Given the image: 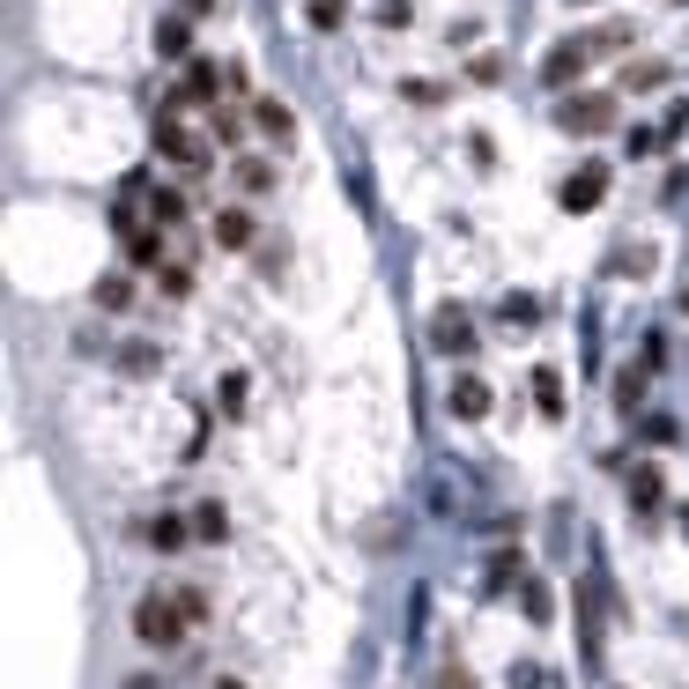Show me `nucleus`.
<instances>
[{
  "mask_svg": "<svg viewBox=\"0 0 689 689\" xmlns=\"http://www.w3.org/2000/svg\"><path fill=\"white\" fill-rule=\"evenodd\" d=\"M400 97H408V104H422V112H430V104H445V90H438V82H408Z\"/></svg>",
  "mask_w": 689,
  "mask_h": 689,
  "instance_id": "nucleus-30",
  "label": "nucleus"
},
{
  "mask_svg": "<svg viewBox=\"0 0 689 689\" xmlns=\"http://www.w3.org/2000/svg\"><path fill=\"white\" fill-rule=\"evenodd\" d=\"M534 408H542V416H564V370H534Z\"/></svg>",
  "mask_w": 689,
  "mask_h": 689,
  "instance_id": "nucleus-18",
  "label": "nucleus"
},
{
  "mask_svg": "<svg viewBox=\"0 0 689 689\" xmlns=\"http://www.w3.org/2000/svg\"><path fill=\"white\" fill-rule=\"evenodd\" d=\"M660 142H667L660 126H630V142H623V148H630V156H653V148H660Z\"/></svg>",
  "mask_w": 689,
  "mask_h": 689,
  "instance_id": "nucleus-29",
  "label": "nucleus"
},
{
  "mask_svg": "<svg viewBox=\"0 0 689 689\" xmlns=\"http://www.w3.org/2000/svg\"><path fill=\"white\" fill-rule=\"evenodd\" d=\"M148 222H156V230H178V222H186V194H178V186H156V194H148Z\"/></svg>",
  "mask_w": 689,
  "mask_h": 689,
  "instance_id": "nucleus-13",
  "label": "nucleus"
},
{
  "mask_svg": "<svg viewBox=\"0 0 689 689\" xmlns=\"http://www.w3.org/2000/svg\"><path fill=\"white\" fill-rule=\"evenodd\" d=\"M556 126L578 134V142L608 134L616 126V90H571V97H556Z\"/></svg>",
  "mask_w": 689,
  "mask_h": 689,
  "instance_id": "nucleus-2",
  "label": "nucleus"
},
{
  "mask_svg": "<svg viewBox=\"0 0 689 689\" xmlns=\"http://www.w3.org/2000/svg\"><path fill=\"white\" fill-rule=\"evenodd\" d=\"M186 8H194V15H208V8H216V0H186Z\"/></svg>",
  "mask_w": 689,
  "mask_h": 689,
  "instance_id": "nucleus-33",
  "label": "nucleus"
},
{
  "mask_svg": "<svg viewBox=\"0 0 689 689\" xmlns=\"http://www.w3.org/2000/svg\"><path fill=\"white\" fill-rule=\"evenodd\" d=\"M504 586H526V556H490V593Z\"/></svg>",
  "mask_w": 689,
  "mask_h": 689,
  "instance_id": "nucleus-20",
  "label": "nucleus"
},
{
  "mask_svg": "<svg viewBox=\"0 0 689 689\" xmlns=\"http://www.w3.org/2000/svg\"><path fill=\"white\" fill-rule=\"evenodd\" d=\"M222 534H230V512H222L216 497H200L194 504V542H222Z\"/></svg>",
  "mask_w": 689,
  "mask_h": 689,
  "instance_id": "nucleus-16",
  "label": "nucleus"
},
{
  "mask_svg": "<svg viewBox=\"0 0 689 689\" xmlns=\"http://www.w3.org/2000/svg\"><path fill=\"white\" fill-rule=\"evenodd\" d=\"M238 134H246V126H238V112H216V142H222V148H238Z\"/></svg>",
  "mask_w": 689,
  "mask_h": 689,
  "instance_id": "nucleus-31",
  "label": "nucleus"
},
{
  "mask_svg": "<svg viewBox=\"0 0 689 689\" xmlns=\"http://www.w3.org/2000/svg\"><path fill=\"white\" fill-rule=\"evenodd\" d=\"M252 119H260V134H268V142H296V112L282 97H260V104H252Z\"/></svg>",
  "mask_w": 689,
  "mask_h": 689,
  "instance_id": "nucleus-10",
  "label": "nucleus"
},
{
  "mask_svg": "<svg viewBox=\"0 0 689 689\" xmlns=\"http://www.w3.org/2000/svg\"><path fill=\"white\" fill-rule=\"evenodd\" d=\"M216 689H246V682H216Z\"/></svg>",
  "mask_w": 689,
  "mask_h": 689,
  "instance_id": "nucleus-34",
  "label": "nucleus"
},
{
  "mask_svg": "<svg viewBox=\"0 0 689 689\" xmlns=\"http://www.w3.org/2000/svg\"><path fill=\"white\" fill-rule=\"evenodd\" d=\"M164 296H194V268H186V260L164 268Z\"/></svg>",
  "mask_w": 689,
  "mask_h": 689,
  "instance_id": "nucleus-28",
  "label": "nucleus"
},
{
  "mask_svg": "<svg viewBox=\"0 0 689 689\" xmlns=\"http://www.w3.org/2000/svg\"><path fill=\"white\" fill-rule=\"evenodd\" d=\"M156 60H194V23H186V15H164V23H156Z\"/></svg>",
  "mask_w": 689,
  "mask_h": 689,
  "instance_id": "nucleus-9",
  "label": "nucleus"
},
{
  "mask_svg": "<svg viewBox=\"0 0 689 689\" xmlns=\"http://www.w3.org/2000/svg\"><path fill=\"white\" fill-rule=\"evenodd\" d=\"M468 82L497 90V82H504V52H474V60H468Z\"/></svg>",
  "mask_w": 689,
  "mask_h": 689,
  "instance_id": "nucleus-21",
  "label": "nucleus"
},
{
  "mask_svg": "<svg viewBox=\"0 0 689 689\" xmlns=\"http://www.w3.org/2000/svg\"><path fill=\"white\" fill-rule=\"evenodd\" d=\"M586 45H593V52H630V23H601V30H586Z\"/></svg>",
  "mask_w": 689,
  "mask_h": 689,
  "instance_id": "nucleus-23",
  "label": "nucleus"
},
{
  "mask_svg": "<svg viewBox=\"0 0 689 689\" xmlns=\"http://www.w3.org/2000/svg\"><path fill=\"white\" fill-rule=\"evenodd\" d=\"M519 608H526V623H549V586H542V578H526V586H519Z\"/></svg>",
  "mask_w": 689,
  "mask_h": 689,
  "instance_id": "nucleus-24",
  "label": "nucleus"
},
{
  "mask_svg": "<svg viewBox=\"0 0 689 689\" xmlns=\"http://www.w3.org/2000/svg\"><path fill=\"white\" fill-rule=\"evenodd\" d=\"M194 623H200V616L186 608V593H156V586H148L142 601H134V638H142L148 653H178Z\"/></svg>",
  "mask_w": 689,
  "mask_h": 689,
  "instance_id": "nucleus-1",
  "label": "nucleus"
},
{
  "mask_svg": "<svg viewBox=\"0 0 689 689\" xmlns=\"http://www.w3.org/2000/svg\"><path fill=\"white\" fill-rule=\"evenodd\" d=\"M156 156H171V164H186V171H200V164H208L200 134H194L186 119H178L171 104H156Z\"/></svg>",
  "mask_w": 689,
  "mask_h": 689,
  "instance_id": "nucleus-3",
  "label": "nucleus"
},
{
  "mask_svg": "<svg viewBox=\"0 0 689 689\" xmlns=\"http://www.w3.org/2000/svg\"><path fill=\"white\" fill-rule=\"evenodd\" d=\"M660 468H653V460H638V468H630V504H638V512L645 519H653V512H660Z\"/></svg>",
  "mask_w": 689,
  "mask_h": 689,
  "instance_id": "nucleus-11",
  "label": "nucleus"
},
{
  "mask_svg": "<svg viewBox=\"0 0 689 689\" xmlns=\"http://www.w3.org/2000/svg\"><path fill=\"white\" fill-rule=\"evenodd\" d=\"M556 200H564V216H593V208L608 200V164H601V156H586V164L556 186Z\"/></svg>",
  "mask_w": 689,
  "mask_h": 689,
  "instance_id": "nucleus-4",
  "label": "nucleus"
},
{
  "mask_svg": "<svg viewBox=\"0 0 689 689\" xmlns=\"http://www.w3.org/2000/svg\"><path fill=\"white\" fill-rule=\"evenodd\" d=\"M438 689H474V675H468V667H445V675H438Z\"/></svg>",
  "mask_w": 689,
  "mask_h": 689,
  "instance_id": "nucleus-32",
  "label": "nucleus"
},
{
  "mask_svg": "<svg viewBox=\"0 0 689 689\" xmlns=\"http://www.w3.org/2000/svg\"><path fill=\"white\" fill-rule=\"evenodd\" d=\"M660 82H667V60H630V67H623V90H630V97L660 90Z\"/></svg>",
  "mask_w": 689,
  "mask_h": 689,
  "instance_id": "nucleus-17",
  "label": "nucleus"
},
{
  "mask_svg": "<svg viewBox=\"0 0 689 689\" xmlns=\"http://www.w3.org/2000/svg\"><path fill=\"white\" fill-rule=\"evenodd\" d=\"M638 400H645V378H638V370H623V378H616V408H623V416H630Z\"/></svg>",
  "mask_w": 689,
  "mask_h": 689,
  "instance_id": "nucleus-27",
  "label": "nucleus"
},
{
  "mask_svg": "<svg viewBox=\"0 0 689 689\" xmlns=\"http://www.w3.org/2000/svg\"><path fill=\"white\" fill-rule=\"evenodd\" d=\"M571 8H586V0H571Z\"/></svg>",
  "mask_w": 689,
  "mask_h": 689,
  "instance_id": "nucleus-36",
  "label": "nucleus"
},
{
  "mask_svg": "<svg viewBox=\"0 0 689 689\" xmlns=\"http://www.w3.org/2000/svg\"><path fill=\"white\" fill-rule=\"evenodd\" d=\"M586 60H593L586 38H556V45L542 52V82L556 90V97H571V90H578V74H586Z\"/></svg>",
  "mask_w": 689,
  "mask_h": 689,
  "instance_id": "nucleus-5",
  "label": "nucleus"
},
{
  "mask_svg": "<svg viewBox=\"0 0 689 689\" xmlns=\"http://www.w3.org/2000/svg\"><path fill=\"white\" fill-rule=\"evenodd\" d=\"M97 304H104V312H126V304H134V282H126V274H104V282H97Z\"/></svg>",
  "mask_w": 689,
  "mask_h": 689,
  "instance_id": "nucleus-22",
  "label": "nucleus"
},
{
  "mask_svg": "<svg viewBox=\"0 0 689 689\" xmlns=\"http://www.w3.org/2000/svg\"><path fill=\"white\" fill-rule=\"evenodd\" d=\"M142 534H148V549H186V542H194V519H171V512H164V519H148Z\"/></svg>",
  "mask_w": 689,
  "mask_h": 689,
  "instance_id": "nucleus-14",
  "label": "nucleus"
},
{
  "mask_svg": "<svg viewBox=\"0 0 689 689\" xmlns=\"http://www.w3.org/2000/svg\"><path fill=\"white\" fill-rule=\"evenodd\" d=\"M238 186H246V194H268L274 164H268V156H238Z\"/></svg>",
  "mask_w": 689,
  "mask_h": 689,
  "instance_id": "nucleus-19",
  "label": "nucleus"
},
{
  "mask_svg": "<svg viewBox=\"0 0 689 689\" xmlns=\"http://www.w3.org/2000/svg\"><path fill=\"white\" fill-rule=\"evenodd\" d=\"M542 320V304L534 296H504V326H534Z\"/></svg>",
  "mask_w": 689,
  "mask_h": 689,
  "instance_id": "nucleus-25",
  "label": "nucleus"
},
{
  "mask_svg": "<svg viewBox=\"0 0 689 689\" xmlns=\"http://www.w3.org/2000/svg\"><path fill=\"white\" fill-rule=\"evenodd\" d=\"M682 542H689V512H682Z\"/></svg>",
  "mask_w": 689,
  "mask_h": 689,
  "instance_id": "nucleus-35",
  "label": "nucleus"
},
{
  "mask_svg": "<svg viewBox=\"0 0 689 689\" xmlns=\"http://www.w3.org/2000/svg\"><path fill=\"white\" fill-rule=\"evenodd\" d=\"M216 90H230V67H216V60H186V74H178V90L164 104H171V112H186V104H216Z\"/></svg>",
  "mask_w": 689,
  "mask_h": 689,
  "instance_id": "nucleus-6",
  "label": "nucleus"
},
{
  "mask_svg": "<svg viewBox=\"0 0 689 689\" xmlns=\"http://www.w3.org/2000/svg\"><path fill=\"white\" fill-rule=\"evenodd\" d=\"M452 416H460V422H482V416H490V386H482L474 370H460V378H452Z\"/></svg>",
  "mask_w": 689,
  "mask_h": 689,
  "instance_id": "nucleus-8",
  "label": "nucleus"
},
{
  "mask_svg": "<svg viewBox=\"0 0 689 689\" xmlns=\"http://www.w3.org/2000/svg\"><path fill=\"white\" fill-rule=\"evenodd\" d=\"M430 342H438L445 356H468V348H474V326H468V312H460V304H445L438 320H430Z\"/></svg>",
  "mask_w": 689,
  "mask_h": 689,
  "instance_id": "nucleus-7",
  "label": "nucleus"
},
{
  "mask_svg": "<svg viewBox=\"0 0 689 689\" xmlns=\"http://www.w3.org/2000/svg\"><path fill=\"white\" fill-rule=\"evenodd\" d=\"M216 246H230V252L252 246V216H246V208H222V216H216Z\"/></svg>",
  "mask_w": 689,
  "mask_h": 689,
  "instance_id": "nucleus-15",
  "label": "nucleus"
},
{
  "mask_svg": "<svg viewBox=\"0 0 689 689\" xmlns=\"http://www.w3.org/2000/svg\"><path fill=\"white\" fill-rule=\"evenodd\" d=\"M126 260H134V268H171V260H164V230H156V222H148V230H134V238H126Z\"/></svg>",
  "mask_w": 689,
  "mask_h": 689,
  "instance_id": "nucleus-12",
  "label": "nucleus"
},
{
  "mask_svg": "<svg viewBox=\"0 0 689 689\" xmlns=\"http://www.w3.org/2000/svg\"><path fill=\"white\" fill-rule=\"evenodd\" d=\"M342 23H348L342 0H312V30H342Z\"/></svg>",
  "mask_w": 689,
  "mask_h": 689,
  "instance_id": "nucleus-26",
  "label": "nucleus"
}]
</instances>
